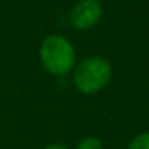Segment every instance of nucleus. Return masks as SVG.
Here are the masks:
<instances>
[{"mask_svg":"<svg viewBox=\"0 0 149 149\" xmlns=\"http://www.w3.org/2000/svg\"><path fill=\"white\" fill-rule=\"evenodd\" d=\"M127 149H149V132H143L136 135L130 141Z\"/></svg>","mask_w":149,"mask_h":149,"instance_id":"5","label":"nucleus"},{"mask_svg":"<svg viewBox=\"0 0 149 149\" xmlns=\"http://www.w3.org/2000/svg\"><path fill=\"white\" fill-rule=\"evenodd\" d=\"M112 79V66L103 56H90L75 64L72 82L84 95H95L106 88Z\"/></svg>","mask_w":149,"mask_h":149,"instance_id":"2","label":"nucleus"},{"mask_svg":"<svg viewBox=\"0 0 149 149\" xmlns=\"http://www.w3.org/2000/svg\"><path fill=\"white\" fill-rule=\"evenodd\" d=\"M43 149H69V148L64 144H61V143H52V144H47Z\"/></svg>","mask_w":149,"mask_h":149,"instance_id":"6","label":"nucleus"},{"mask_svg":"<svg viewBox=\"0 0 149 149\" xmlns=\"http://www.w3.org/2000/svg\"><path fill=\"white\" fill-rule=\"evenodd\" d=\"M103 13V5L100 0H79L69 13V21L74 29L87 31L100 23Z\"/></svg>","mask_w":149,"mask_h":149,"instance_id":"3","label":"nucleus"},{"mask_svg":"<svg viewBox=\"0 0 149 149\" xmlns=\"http://www.w3.org/2000/svg\"><path fill=\"white\" fill-rule=\"evenodd\" d=\"M39 59L47 72L56 77H61L74 71L75 63H77V53L68 37L52 34L45 37L40 43Z\"/></svg>","mask_w":149,"mask_h":149,"instance_id":"1","label":"nucleus"},{"mask_svg":"<svg viewBox=\"0 0 149 149\" xmlns=\"http://www.w3.org/2000/svg\"><path fill=\"white\" fill-rule=\"evenodd\" d=\"M75 149H104V146L96 136H85L77 143Z\"/></svg>","mask_w":149,"mask_h":149,"instance_id":"4","label":"nucleus"}]
</instances>
